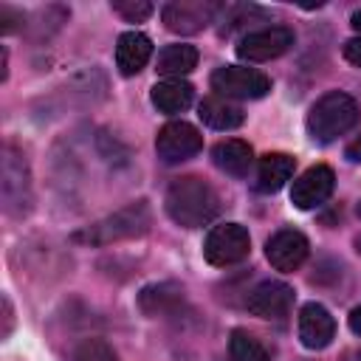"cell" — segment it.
<instances>
[{
	"label": "cell",
	"mask_w": 361,
	"mask_h": 361,
	"mask_svg": "<svg viewBox=\"0 0 361 361\" xmlns=\"http://www.w3.org/2000/svg\"><path fill=\"white\" fill-rule=\"evenodd\" d=\"M0 197L8 217H25L31 212L34 195H31V172L25 155L14 147H3V169H0Z\"/></svg>",
	"instance_id": "4"
},
{
	"label": "cell",
	"mask_w": 361,
	"mask_h": 361,
	"mask_svg": "<svg viewBox=\"0 0 361 361\" xmlns=\"http://www.w3.org/2000/svg\"><path fill=\"white\" fill-rule=\"evenodd\" d=\"M228 361H271L268 350L248 330H231L228 338Z\"/></svg>",
	"instance_id": "22"
},
{
	"label": "cell",
	"mask_w": 361,
	"mask_h": 361,
	"mask_svg": "<svg viewBox=\"0 0 361 361\" xmlns=\"http://www.w3.org/2000/svg\"><path fill=\"white\" fill-rule=\"evenodd\" d=\"M68 361H118V355L104 338H82L71 350Z\"/></svg>",
	"instance_id": "23"
},
{
	"label": "cell",
	"mask_w": 361,
	"mask_h": 361,
	"mask_svg": "<svg viewBox=\"0 0 361 361\" xmlns=\"http://www.w3.org/2000/svg\"><path fill=\"white\" fill-rule=\"evenodd\" d=\"M220 8L223 6L212 0H175L161 8V20L172 34H197L217 17Z\"/></svg>",
	"instance_id": "9"
},
{
	"label": "cell",
	"mask_w": 361,
	"mask_h": 361,
	"mask_svg": "<svg viewBox=\"0 0 361 361\" xmlns=\"http://www.w3.org/2000/svg\"><path fill=\"white\" fill-rule=\"evenodd\" d=\"M350 25H353V28L361 34V8H358V11H353V17H350Z\"/></svg>",
	"instance_id": "30"
},
{
	"label": "cell",
	"mask_w": 361,
	"mask_h": 361,
	"mask_svg": "<svg viewBox=\"0 0 361 361\" xmlns=\"http://www.w3.org/2000/svg\"><path fill=\"white\" fill-rule=\"evenodd\" d=\"M293 39L296 37L288 25H268V28L245 34L237 45V56L243 62H268V59L282 56L293 45Z\"/></svg>",
	"instance_id": "10"
},
{
	"label": "cell",
	"mask_w": 361,
	"mask_h": 361,
	"mask_svg": "<svg viewBox=\"0 0 361 361\" xmlns=\"http://www.w3.org/2000/svg\"><path fill=\"white\" fill-rule=\"evenodd\" d=\"M212 161H214V166L220 172H226L231 178H245L251 164H254V149L240 138H228V141L214 144Z\"/></svg>",
	"instance_id": "18"
},
{
	"label": "cell",
	"mask_w": 361,
	"mask_h": 361,
	"mask_svg": "<svg viewBox=\"0 0 361 361\" xmlns=\"http://www.w3.org/2000/svg\"><path fill=\"white\" fill-rule=\"evenodd\" d=\"M344 59L355 68H361V37H353L344 42Z\"/></svg>",
	"instance_id": "26"
},
{
	"label": "cell",
	"mask_w": 361,
	"mask_h": 361,
	"mask_svg": "<svg viewBox=\"0 0 361 361\" xmlns=\"http://www.w3.org/2000/svg\"><path fill=\"white\" fill-rule=\"evenodd\" d=\"M293 169H296V158H290L285 152H268V155H262V161L257 166V183H254L257 192H262V195L279 192L290 180Z\"/></svg>",
	"instance_id": "17"
},
{
	"label": "cell",
	"mask_w": 361,
	"mask_h": 361,
	"mask_svg": "<svg viewBox=\"0 0 361 361\" xmlns=\"http://www.w3.org/2000/svg\"><path fill=\"white\" fill-rule=\"evenodd\" d=\"M113 11L121 14L127 23H141V20H147L155 8H152V3H147V0H113Z\"/></svg>",
	"instance_id": "24"
},
{
	"label": "cell",
	"mask_w": 361,
	"mask_h": 361,
	"mask_svg": "<svg viewBox=\"0 0 361 361\" xmlns=\"http://www.w3.org/2000/svg\"><path fill=\"white\" fill-rule=\"evenodd\" d=\"M336 336V319L319 302H307L299 310V338L307 350H324Z\"/></svg>",
	"instance_id": "15"
},
{
	"label": "cell",
	"mask_w": 361,
	"mask_h": 361,
	"mask_svg": "<svg viewBox=\"0 0 361 361\" xmlns=\"http://www.w3.org/2000/svg\"><path fill=\"white\" fill-rule=\"evenodd\" d=\"M248 251H251V237H248V228L240 226V223L214 226L206 234V243H203L206 262H212L217 268H226V265H234V262L245 259Z\"/></svg>",
	"instance_id": "6"
},
{
	"label": "cell",
	"mask_w": 361,
	"mask_h": 361,
	"mask_svg": "<svg viewBox=\"0 0 361 361\" xmlns=\"http://www.w3.org/2000/svg\"><path fill=\"white\" fill-rule=\"evenodd\" d=\"M358 361H361V355H358Z\"/></svg>",
	"instance_id": "32"
},
{
	"label": "cell",
	"mask_w": 361,
	"mask_h": 361,
	"mask_svg": "<svg viewBox=\"0 0 361 361\" xmlns=\"http://www.w3.org/2000/svg\"><path fill=\"white\" fill-rule=\"evenodd\" d=\"M149 99H152V104L161 110V113H183L189 104H192V99H195V87L189 85V82H183V79H164V82H158L155 87H152V93H149Z\"/></svg>",
	"instance_id": "19"
},
{
	"label": "cell",
	"mask_w": 361,
	"mask_h": 361,
	"mask_svg": "<svg viewBox=\"0 0 361 361\" xmlns=\"http://www.w3.org/2000/svg\"><path fill=\"white\" fill-rule=\"evenodd\" d=\"M152 56V39L141 31H124L116 42V68L121 76H135Z\"/></svg>",
	"instance_id": "16"
},
{
	"label": "cell",
	"mask_w": 361,
	"mask_h": 361,
	"mask_svg": "<svg viewBox=\"0 0 361 361\" xmlns=\"http://www.w3.org/2000/svg\"><path fill=\"white\" fill-rule=\"evenodd\" d=\"M212 87L223 99H262L271 90V79L245 65H223L212 73Z\"/></svg>",
	"instance_id": "7"
},
{
	"label": "cell",
	"mask_w": 361,
	"mask_h": 361,
	"mask_svg": "<svg viewBox=\"0 0 361 361\" xmlns=\"http://www.w3.org/2000/svg\"><path fill=\"white\" fill-rule=\"evenodd\" d=\"M355 212H358V217H361V203H358V209H355Z\"/></svg>",
	"instance_id": "31"
},
{
	"label": "cell",
	"mask_w": 361,
	"mask_h": 361,
	"mask_svg": "<svg viewBox=\"0 0 361 361\" xmlns=\"http://www.w3.org/2000/svg\"><path fill=\"white\" fill-rule=\"evenodd\" d=\"M344 155H347V161H353V164H361V135H358L355 141H350V144H347Z\"/></svg>",
	"instance_id": "28"
},
{
	"label": "cell",
	"mask_w": 361,
	"mask_h": 361,
	"mask_svg": "<svg viewBox=\"0 0 361 361\" xmlns=\"http://www.w3.org/2000/svg\"><path fill=\"white\" fill-rule=\"evenodd\" d=\"M138 307L149 319H175L186 310V296H183V288L175 282H155L141 288Z\"/></svg>",
	"instance_id": "14"
},
{
	"label": "cell",
	"mask_w": 361,
	"mask_h": 361,
	"mask_svg": "<svg viewBox=\"0 0 361 361\" xmlns=\"http://www.w3.org/2000/svg\"><path fill=\"white\" fill-rule=\"evenodd\" d=\"M3 319H6V324H3V338H6L11 333V327H14V310H11L8 296H3Z\"/></svg>",
	"instance_id": "27"
},
{
	"label": "cell",
	"mask_w": 361,
	"mask_h": 361,
	"mask_svg": "<svg viewBox=\"0 0 361 361\" xmlns=\"http://www.w3.org/2000/svg\"><path fill=\"white\" fill-rule=\"evenodd\" d=\"M307 237L296 228H279L276 234L268 237L265 243V257L271 262V268L276 271H296L305 259H307Z\"/></svg>",
	"instance_id": "13"
},
{
	"label": "cell",
	"mask_w": 361,
	"mask_h": 361,
	"mask_svg": "<svg viewBox=\"0 0 361 361\" xmlns=\"http://www.w3.org/2000/svg\"><path fill=\"white\" fill-rule=\"evenodd\" d=\"M164 209L172 223L183 228H203L220 214V197L217 192L197 175H183L169 183Z\"/></svg>",
	"instance_id": "1"
},
{
	"label": "cell",
	"mask_w": 361,
	"mask_h": 361,
	"mask_svg": "<svg viewBox=\"0 0 361 361\" xmlns=\"http://www.w3.org/2000/svg\"><path fill=\"white\" fill-rule=\"evenodd\" d=\"M203 149V135L195 124L189 121H169L158 130L155 135V152L164 164H180L189 161L192 155H197Z\"/></svg>",
	"instance_id": "8"
},
{
	"label": "cell",
	"mask_w": 361,
	"mask_h": 361,
	"mask_svg": "<svg viewBox=\"0 0 361 361\" xmlns=\"http://www.w3.org/2000/svg\"><path fill=\"white\" fill-rule=\"evenodd\" d=\"M158 73L166 76V79H180L186 76L189 71H195L197 65V48L195 45H166L161 54H158Z\"/></svg>",
	"instance_id": "21"
},
{
	"label": "cell",
	"mask_w": 361,
	"mask_h": 361,
	"mask_svg": "<svg viewBox=\"0 0 361 361\" xmlns=\"http://www.w3.org/2000/svg\"><path fill=\"white\" fill-rule=\"evenodd\" d=\"M23 25H25V14L3 3V6H0V31H3V34H11V31H17V28H23Z\"/></svg>",
	"instance_id": "25"
},
{
	"label": "cell",
	"mask_w": 361,
	"mask_h": 361,
	"mask_svg": "<svg viewBox=\"0 0 361 361\" xmlns=\"http://www.w3.org/2000/svg\"><path fill=\"white\" fill-rule=\"evenodd\" d=\"M152 226V209L147 200H133L121 209H116L113 214L96 220L93 226L82 228L73 234L76 243H85V245H113V243H121V240H135V237H144Z\"/></svg>",
	"instance_id": "2"
},
{
	"label": "cell",
	"mask_w": 361,
	"mask_h": 361,
	"mask_svg": "<svg viewBox=\"0 0 361 361\" xmlns=\"http://www.w3.org/2000/svg\"><path fill=\"white\" fill-rule=\"evenodd\" d=\"M245 307L259 319H282L293 307V288L279 279H265L248 290Z\"/></svg>",
	"instance_id": "12"
},
{
	"label": "cell",
	"mask_w": 361,
	"mask_h": 361,
	"mask_svg": "<svg viewBox=\"0 0 361 361\" xmlns=\"http://www.w3.org/2000/svg\"><path fill=\"white\" fill-rule=\"evenodd\" d=\"M333 186H336V175L327 164H316L310 169H305L293 186H290V203L296 209H316L322 206L330 195H333Z\"/></svg>",
	"instance_id": "11"
},
{
	"label": "cell",
	"mask_w": 361,
	"mask_h": 361,
	"mask_svg": "<svg viewBox=\"0 0 361 361\" xmlns=\"http://www.w3.org/2000/svg\"><path fill=\"white\" fill-rule=\"evenodd\" d=\"M358 104L353 96L341 93V90H330L322 99L313 102V107L307 110V135L319 144H330L338 135L350 133L358 124Z\"/></svg>",
	"instance_id": "3"
},
{
	"label": "cell",
	"mask_w": 361,
	"mask_h": 361,
	"mask_svg": "<svg viewBox=\"0 0 361 361\" xmlns=\"http://www.w3.org/2000/svg\"><path fill=\"white\" fill-rule=\"evenodd\" d=\"M197 116H200V121L206 124V127H212V130H234V127H240L243 124V110L237 107V104H231L228 99H223V96H209V99H203L200 102V107H197Z\"/></svg>",
	"instance_id": "20"
},
{
	"label": "cell",
	"mask_w": 361,
	"mask_h": 361,
	"mask_svg": "<svg viewBox=\"0 0 361 361\" xmlns=\"http://www.w3.org/2000/svg\"><path fill=\"white\" fill-rule=\"evenodd\" d=\"M347 324H350V330H353L355 336H361V305H358V307H353V313H350Z\"/></svg>",
	"instance_id": "29"
},
{
	"label": "cell",
	"mask_w": 361,
	"mask_h": 361,
	"mask_svg": "<svg viewBox=\"0 0 361 361\" xmlns=\"http://www.w3.org/2000/svg\"><path fill=\"white\" fill-rule=\"evenodd\" d=\"M104 96H107V76L99 68H85V71L73 73L68 82H62L45 99V104L54 113H68V110L93 107V104L104 102Z\"/></svg>",
	"instance_id": "5"
}]
</instances>
